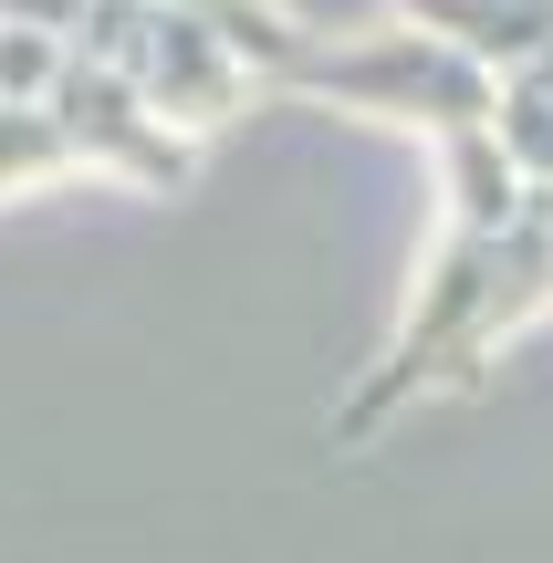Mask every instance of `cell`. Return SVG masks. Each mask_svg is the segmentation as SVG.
I'll return each mask as SVG.
<instances>
[{
  "mask_svg": "<svg viewBox=\"0 0 553 563\" xmlns=\"http://www.w3.org/2000/svg\"><path fill=\"white\" fill-rule=\"evenodd\" d=\"M397 11L418 32L460 42L471 63H491V74H522V63L553 53V0H397Z\"/></svg>",
  "mask_w": 553,
  "mask_h": 563,
  "instance_id": "obj_5",
  "label": "cell"
},
{
  "mask_svg": "<svg viewBox=\"0 0 553 563\" xmlns=\"http://www.w3.org/2000/svg\"><path fill=\"white\" fill-rule=\"evenodd\" d=\"M439 188H450V230H439L429 272H418V302L397 313L387 355L334 407V449H366L408 397H471L501 344L533 313H553V230L533 209V178L501 157L491 125L439 136Z\"/></svg>",
  "mask_w": 553,
  "mask_h": 563,
  "instance_id": "obj_1",
  "label": "cell"
},
{
  "mask_svg": "<svg viewBox=\"0 0 553 563\" xmlns=\"http://www.w3.org/2000/svg\"><path fill=\"white\" fill-rule=\"evenodd\" d=\"M0 21H32V32H63V42H74L84 0H0Z\"/></svg>",
  "mask_w": 553,
  "mask_h": 563,
  "instance_id": "obj_8",
  "label": "cell"
},
{
  "mask_svg": "<svg viewBox=\"0 0 553 563\" xmlns=\"http://www.w3.org/2000/svg\"><path fill=\"white\" fill-rule=\"evenodd\" d=\"M42 104H53V125L74 136L84 167H115V178H136V188H178L188 167H199V136H178V125H167L125 74H104L95 53L63 63V84Z\"/></svg>",
  "mask_w": 553,
  "mask_h": 563,
  "instance_id": "obj_4",
  "label": "cell"
},
{
  "mask_svg": "<svg viewBox=\"0 0 553 563\" xmlns=\"http://www.w3.org/2000/svg\"><path fill=\"white\" fill-rule=\"evenodd\" d=\"M63 63H74V42H63V32L0 21V104H42V95L63 84Z\"/></svg>",
  "mask_w": 553,
  "mask_h": 563,
  "instance_id": "obj_7",
  "label": "cell"
},
{
  "mask_svg": "<svg viewBox=\"0 0 553 563\" xmlns=\"http://www.w3.org/2000/svg\"><path fill=\"white\" fill-rule=\"evenodd\" d=\"M74 53H95L104 74H125L178 136H209V125H230L262 95V74H251L199 11H178V0H84Z\"/></svg>",
  "mask_w": 553,
  "mask_h": 563,
  "instance_id": "obj_3",
  "label": "cell"
},
{
  "mask_svg": "<svg viewBox=\"0 0 553 563\" xmlns=\"http://www.w3.org/2000/svg\"><path fill=\"white\" fill-rule=\"evenodd\" d=\"M74 136L53 125V104H0V199L11 188H42V178H74Z\"/></svg>",
  "mask_w": 553,
  "mask_h": 563,
  "instance_id": "obj_6",
  "label": "cell"
},
{
  "mask_svg": "<svg viewBox=\"0 0 553 563\" xmlns=\"http://www.w3.org/2000/svg\"><path fill=\"white\" fill-rule=\"evenodd\" d=\"M272 95H313V104H345V115H387V125H418V136H471V125H491L501 74L471 63L460 42L397 21V32H355V42L313 32L303 53L272 74Z\"/></svg>",
  "mask_w": 553,
  "mask_h": 563,
  "instance_id": "obj_2",
  "label": "cell"
}]
</instances>
